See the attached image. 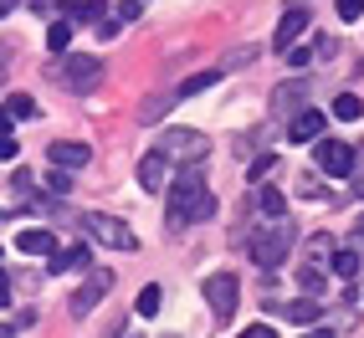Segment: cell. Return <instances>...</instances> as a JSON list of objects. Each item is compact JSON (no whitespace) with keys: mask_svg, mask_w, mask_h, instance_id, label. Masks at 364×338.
Instances as JSON below:
<instances>
[{"mask_svg":"<svg viewBox=\"0 0 364 338\" xmlns=\"http://www.w3.org/2000/svg\"><path fill=\"white\" fill-rule=\"evenodd\" d=\"M210 215H215V195L205 190V180L196 175V169L175 175L169 200H164V226L169 231H185V226H196V221H210Z\"/></svg>","mask_w":364,"mask_h":338,"instance_id":"1","label":"cell"},{"mask_svg":"<svg viewBox=\"0 0 364 338\" xmlns=\"http://www.w3.org/2000/svg\"><path fill=\"white\" fill-rule=\"evenodd\" d=\"M293 241H298V231H293V221H287V215H277V221H262V226H257V236L247 241V251H252V261L262 267V277L287 261Z\"/></svg>","mask_w":364,"mask_h":338,"instance_id":"2","label":"cell"},{"mask_svg":"<svg viewBox=\"0 0 364 338\" xmlns=\"http://www.w3.org/2000/svg\"><path fill=\"white\" fill-rule=\"evenodd\" d=\"M46 77L57 87H72V92H92L103 82V62L98 57H82V52H67L57 67H46Z\"/></svg>","mask_w":364,"mask_h":338,"instance_id":"3","label":"cell"},{"mask_svg":"<svg viewBox=\"0 0 364 338\" xmlns=\"http://www.w3.org/2000/svg\"><path fill=\"white\" fill-rule=\"evenodd\" d=\"M82 231L92 246H108V251H139V231L118 215H82Z\"/></svg>","mask_w":364,"mask_h":338,"instance_id":"4","label":"cell"},{"mask_svg":"<svg viewBox=\"0 0 364 338\" xmlns=\"http://www.w3.org/2000/svg\"><path fill=\"white\" fill-rule=\"evenodd\" d=\"M154 149H159L169 164H200V159L210 154V138H205L200 129H169Z\"/></svg>","mask_w":364,"mask_h":338,"instance_id":"5","label":"cell"},{"mask_svg":"<svg viewBox=\"0 0 364 338\" xmlns=\"http://www.w3.org/2000/svg\"><path fill=\"white\" fill-rule=\"evenodd\" d=\"M108 293H113V272H108V267H92V272H87V282H82L77 293L67 298L72 318H92V307H98V302H103Z\"/></svg>","mask_w":364,"mask_h":338,"instance_id":"6","label":"cell"},{"mask_svg":"<svg viewBox=\"0 0 364 338\" xmlns=\"http://www.w3.org/2000/svg\"><path fill=\"white\" fill-rule=\"evenodd\" d=\"M200 293H205V302H210V312H215V318H231V312H236V302H241V282L231 277V272H210L205 282H200Z\"/></svg>","mask_w":364,"mask_h":338,"instance_id":"7","label":"cell"},{"mask_svg":"<svg viewBox=\"0 0 364 338\" xmlns=\"http://www.w3.org/2000/svg\"><path fill=\"white\" fill-rule=\"evenodd\" d=\"M313 154H318V169L323 175H338V180H349L354 175V143H338V138H318L313 143Z\"/></svg>","mask_w":364,"mask_h":338,"instance_id":"8","label":"cell"},{"mask_svg":"<svg viewBox=\"0 0 364 338\" xmlns=\"http://www.w3.org/2000/svg\"><path fill=\"white\" fill-rule=\"evenodd\" d=\"M139 185L149 190V195H159V190H169V185H175V180H169V159H164L159 149H149V154L139 159Z\"/></svg>","mask_w":364,"mask_h":338,"instance_id":"9","label":"cell"},{"mask_svg":"<svg viewBox=\"0 0 364 338\" xmlns=\"http://www.w3.org/2000/svg\"><path fill=\"white\" fill-rule=\"evenodd\" d=\"M46 159H52V169H67V175H72V169H82L87 159H92V149H87V143H77V138H57L52 143V149H46Z\"/></svg>","mask_w":364,"mask_h":338,"instance_id":"10","label":"cell"},{"mask_svg":"<svg viewBox=\"0 0 364 338\" xmlns=\"http://www.w3.org/2000/svg\"><path fill=\"white\" fill-rule=\"evenodd\" d=\"M308 31V11H287L282 21H277V31H272V46H277V52H293V46H298V36Z\"/></svg>","mask_w":364,"mask_h":338,"instance_id":"11","label":"cell"},{"mask_svg":"<svg viewBox=\"0 0 364 338\" xmlns=\"http://www.w3.org/2000/svg\"><path fill=\"white\" fill-rule=\"evenodd\" d=\"M323 124H328V118L318 113V108H303V113H293V124H287V138H293V143H318L323 138Z\"/></svg>","mask_w":364,"mask_h":338,"instance_id":"12","label":"cell"},{"mask_svg":"<svg viewBox=\"0 0 364 338\" xmlns=\"http://www.w3.org/2000/svg\"><path fill=\"white\" fill-rule=\"evenodd\" d=\"M16 251H21V256H52V251H57V236L46 231V226H31V231L16 236Z\"/></svg>","mask_w":364,"mask_h":338,"instance_id":"13","label":"cell"},{"mask_svg":"<svg viewBox=\"0 0 364 338\" xmlns=\"http://www.w3.org/2000/svg\"><path fill=\"white\" fill-rule=\"evenodd\" d=\"M82 267H92V251L87 246H57L52 251V272L62 277V272H82Z\"/></svg>","mask_w":364,"mask_h":338,"instance_id":"14","label":"cell"},{"mask_svg":"<svg viewBox=\"0 0 364 338\" xmlns=\"http://www.w3.org/2000/svg\"><path fill=\"white\" fill-rule=\"evenodd\" d=\"M282 318L298 323V328H313L323 318V307H318V298H298V302H282Z\"/></svg>","mask_w":364,"mask_h":338,"instance_id":"15","label":"cell"},{"mask_svg":"<svg viewBox=\"0 0 364 338\" xmlns=\"http://www.w3.org/2000/svg\"><path fill=\"white\" fill-rule=\"evenodd\" d=\"M303 103H308V82H303V77L272 87V108H277V113H293V108H303Z\"/></svg>","mask_w":364,"mask_h":338,"instance_id":"16","label":"cell"},{"mask_svg":"<svg viewBox=\"0 0 364 338\" xmlns=\"http://www.w3.org/2000/svg\"><path fill=\"white\" fill-rule=\"evenodd\" d=\"M221 77H226V67H205V72H196V77H185V82H180V98H200V92L215 87Z\"/></svg>","mask_w":364,"mask_h":338,"instance_id":"17","label":"cell"},{"mask_svg":"<svg viewBox=\"0 0 364 338\" xmlns=\"http://www.w3.org/2000/svg\"><path fill=\"white\" fill-rule=\"evenodd\" d=\"M159 302H164V287H159V282H144L139 298H134V312H139V318H154Z\"/></svg>","mask_w":364,"mask_h":338,"instance_id":"18","label":"cell"},{"mask_svg":"<svg viewBox=\"0 0 364 338\" xmlns=\"http://www.w3.org/2000/svg\"><path fill=\"white\" fill-rule=\"evenodd\" d=\"M333 256H338L333 236H313L308 241V267H333Z\"/></svg>","mask_w":364,"mask_h":338,"instance_id":"19","label":"cell"},{"mask_svg":"<svg viewBox=\"0 0 364 338\" xmlns=\"http://www.w3.org/2000/svg\"><path fill=\"white\" fill-rule=\"evenodd\" d=\"M252 205L267 215V221H277V215H282V195H277L272 185H257V190H252Z\"/></svg>","mask_w":364,"mask_h":338,"instance_id":"20","label":"cell"},{"mask_svg":"<svg viewBox=\"0 0 364 338\" xmlns=\"http://www.w3.org/2000/svg\"><path fill=\"white\" fill-rule=\"evenodd\" d=\"M46 46H52L57 57H67V46H72V21H52V26H46Z\"/></svg>","mask_w":364,"mask_h":338,"instance_id":"21","label":"cell"},{"mask_svg":"<svg viewBox=\"0 0 364 338\" xmlns=\"http://www.w3.org/2000/svg\"><path fill=\"white\" fill-rule=\"evenodd\" d=\"M333 272L344 277V282H354V272H359V251H354V246H338V256H333Z\"/></svg>","mask_w":364,"mask_h":338,"instance_id":"22","label":"cell"},{"mask_svg":"<svg viewBox=\"0 0 364 338\" xmlns=\"http://www.w3.org/2000/svg\"><path fill=\"white\" fill-rule=\"evenodd\" d=\"M169 108H175L169 98H144V103H139V124H159V118H164Z\"/></svg>","mask_w":364,"mask_h":338,"instance_id":"23","label":"cell"},{"mask_svg":"<svg viewBox=\"0 0 364 338\" xmlns=\"http://www.w3.org/2000/svg\"><path fill=\"white\" fill-rule=\"evenodd\" d=\"M359 113H364V103L354 98V92H338V98H333V118H344V124H354Z\"/></svg>","mask_w":364,"mask_h":338,"instance_id":"24","label":"cell"},{"mask_svg":"<svg viewBox=\"0 0 364 338\" xmlns=\"http://www.w3.org/2000/svg\"><path fill=\"white\" fill-rule=\"evenodd\" d=\"M298 287H303V298H318L323 293V267H298Z\"/></svg>","mask_w":364,"mask_h":338,"instance_id":"25","label":"cell"},{"mask_svg":"<svg viewBox=\"0 0 364 338\" xmlns=\"http://www.w3.org/2000/svg\"><path fill=\"white\" fill-rule=\"evenodd\" d=\"M6 118H36V103L26 92H6Z\"/></svg>","mask_w":364,"mask_h":338,"instance_id":"26","label":"cell"},{"mask_svg":"<svg viewBox=\"0 0 364 338\" xmlns=\"http://www.w3.org/2000/svg\"><path fill=\"white\" fill-rule=\"evenodd\" d=\"M67 16H77V21H103V6H98V0H67Z\"/></svg>","mask_w":364,"mask_h":338,"instance_id":"27","label":"cell"},{"mask_svg":"<svg viewBox=\"0 0 364 338\" xmlns=\"http://www.w3.org/2000/svg\"><path fill=\"white\" fill-rule=\"evenodd\" d=\"M46 195H72V175H67V169H52V175H46Z\"/></svg>","mask_w":364,"mask_h":338,"instance_id":"28","label":"cell"},{"mask_svg":"<svg viewBox=\"0 0 364 338\" xmlns=\"http://www.w3.org/2000/svg\"><path fill=\"white\" fill-rule=\"evenodd\" d=\"M252 57H257V46H236V52H226V57L215 62V67H226V72H236V67H247Z\"/></svg>","mask_w":364,"mask_h":338,"instance_id":"29","label":"cell"},{"mask_svg":"<svg viewBox=\"0 0 364 338\" xmlns=\"http://www.w3.org/2000/svg\"><path fill=\"white\" fill-rule=\"evenodd\" d=\"M333 6H338V16H344V21H359V16H364V0H333Z\"/></svg>","mask_w":364,"mask_h":338,"instance_id":"30","label":"cell"},{"mask_svg":"<svg viewBox=\"0 0 364 338\" xmlns=\"http://www.w3.org/2000/svg\"><path fill=\"white\" fill-rule=\"evenodd\" d=\"M313 57H318V52H308V46H293V52H287V67H298V72H303Z\"/></svg>","mask_w":364,"mask_h":338,"instance_id":"31","label":"cell"},{"mask_svg":"<svg viewBox=\"0 0 364 338\" xmlns=\"http://www.w3.org/2000/svg\"><path fill=\"white\" fill-rule=\"evenodd\" d=\"M236 338H277V328L272 323H252V328H241Z\"/></svg>","mask_w":364,"mask_h":338,"instance_id":"32","label":"cell"},{"mask_svg":"<svg viewBox=\"0 0 364 338\" xmlns=\"http://www.w3.org/2000/svg\"><path fill=\"white\" fill-rule=\"evenodd\" d=\"M31 185H36V180L26 175V169H16V175H11V190H16V195H31Z\"/></svg>","mask_w":364,"mask_h":338,"instance_id":"33","label":"cell"},{"mask_svg":"<svg viewBox=\"0 0 364 338\" xmlns=\"http://www.w3.org/2000/svg\"><path fill=\"white\" fill-rule=\"evenodd\" d=\"M139 16H144L139 0H118V21H139Z\"/></svg>","mask_w":364,"mask_h":338,"instance_id":"34","label":"cell"},{"mask_svg":"<svg viewBox=\"0 0 364 338\" xmlns=\"http://www.w3.org/2000/svg\"><path fill=\"white\" fill-rule=\"evenodd\" d=\"M16 154H21V143H16V133H11V138H0V159H6V164H16Z\"/></svg>","mask_w":364,"mask_h":338,"instance_id":"35","label":"cell"},{"mask_svg":"<svg viewBox=\"0 0 364 338\" xmlns=\"http://www.w3.org/2000/svg\"><path fill=\"white\" fill-rule=\"evenodd\" d=\"M349 246L364 256V215H359V221H354V236H349Z\"/></svg>","mask_w":364,"mask_h":338,"instance_id":"36","label":"cell"},{"mask_svg":"<svg viewBox=\"0 0 364 338\" xmlns=\"http://www.w3.org/2000/svg\"><path fill=\"white\" fill-rule=\"evenodd\" d=\"M272 164H277L272 154H267V159H257V164H252V180H262V175H272Z\"/></svg>","mask_w":364,"mask_h":338,"instance_id":"37","label":"cell"},{"mask_svg":"<svg viewBox=\"0 0 364 338\" xmlns=\"http://www.w3.org/2000/svg\"><path fill=\"white\" fill-rule=\"evenodd\" d=\"M303 338H333V333H328V328H313V333H303Z\"/></svg>","mask_w":364,"mask_h":338,"instance_id":"38","label":"cell"},{"mask_svg":"<svg viewBox=\"0 0 364 338\" xmlns=\"http://www.w3.org/2000/svg\"><path fill=\"white\" fill-rule=\"evenodd\" d=\"M118 338H144V333H118Z\"/></svg>","mask_w":364,"mask_h":338,"instance_id":"39","label":"cell"},{"mask_svg":"<svg viewBox=\"0 0 364 338\" xmlns=\"http://www.w3.org/2000/svg\"><path fill=\"white\" fill-rule=\"evenodd\" d=\"M354 190H359V195H364V175H359V185H354Z\"/></svg>","mask_w":364,"mask_h":338,"instance_id":"40","label":"cell"}]
</instances>
